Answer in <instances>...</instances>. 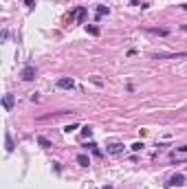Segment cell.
Segmentation results:
<instances>
[{
    "label": "cell",
    "instance_id": "obj_3",
    "mask_svg": "<svg viewBox=\"0 0 187 189\" xmlns=\"http://www.w3.org/2000/svg\"><path fill=\"white\" fill-rule=\"evenodd\" d=\"M57 86L64 88V90H73V88H75V81H73L71 77H60V79H57Z\"/></svg>",
    "mask_w": 187,
    "mask_h": 189
},
{
    "label": "cell",
    "instance_id": "obj_12",
    "mask_svg": "<svg viewBox=\"0 0 187 189\" xmlns=\"http://www.w3.org/2000/svg\"><path fill=\"white\" fill-rule=\"evenodd\" d=\"M86 31L90 35H99V26H95V24H86Z\"/></svg>",
    "mask_w": 187,
    "mask_h": 189
},
{
    "label": "cell",
    "instance_id": "obj_20",
    "mask_svg": "<svg viewBox=\"0 0 187 189\" xmlns=\"http://www.w3.org/2000/svg\"><path fill=\"white\" fill-rule=\"evenodd\" d=\"M183 31H185V33H187V24H185V26H183Z\"/></svg>",
    "mask_w": 187,
    "mask_h": 189
},
{
    "label": "cell",
    "instance_id": "obj_16",
    "mask_svg": "<svg viewBox=\"0 0 187 189\" xmlns=\"http://www.w3.org/2000/svg\"><path fill=\"white\" fill-rule=\"evenodd\" d=\"M130 4H132V7H141V9H145V7H148V4H143V2H141V0H132V2H130Z\"/></svg>",
    "mask_w": 187,
    "mask_h": 189
},
{
    "label": "cell",
    "instance_id": "obj_18",
    "mask_svg": "<svg viewBox=\"0 0 187 189\" xmlns=\"http://www.w3.org/2000/svg\"><path fill=\"white\" fill-rule=\"evenodd\" d=\"M101 189H112V187H110V185H106V187H101Z\"/></svg>",
    "mask_w": 187,
    "mask_h": 189
},
{
    "label": "cell",
    "instance_id": "obj_8",
    "mask_svg": "<svg viewBox=\"0 0 187 189\" xmlns=\"http://www.w3.org/2000/svg\"><path fill=\"white\" fill-rule=\"evenodd\" d=\"M38 145L40 147H53V143H51L46 136H38Z\"/></svg>",
    "mask_w": 187,
    "mask_h": 189
},
{
    "label": "cell",
    "instance_id": "obj_4",
    "mask_svg": "<svg viewBox=\"0 0 187 189\" xmlns=\"http://www.w3.org/2000/svg\"><path fill=\"white\" fill-rule=\"evenodd\" d=\"M22 79H24V81L35 79V68H33V66H27V68L22 70Z\"/></svg>",
    "mask_w": 187,
    "mask_h": 189
},
{
    "label": "cell",
    "instance_id": "obj_13",
    "mask_svg": "<svg viewBox=\"0 0 187 189\" xmlns=\"http://www.w3.org/2000/svg\"><path fill=\"white\" fill-rule=\"evenodd\" d=\"M110 13V7H99L97 9V18H101V15H108Z\"/></svg>",
    "mask_w": 187,
    "mask_h": 189
},
{
    "label": "cell",
    "instance_id": "obj_17",
    "mask_svg": "<svg viewBox=\"0 0 187 189\" xmlns=\"http://www.w3.org/2000/svg\"><path fill=\"white\" fill-rule=\"evenodd\" d=\"M141 149H143V143H134L132 145V152H141Z\"/></svg>",
    "mask_w": 187,
    "mask_h": 189
},
{
    "label": "cell",
    "instance_id": "obj_7",
    "mask_svg": "<svg viewBox=\"0 0 187 189\" xmlns=\"http://www.w3.org/2000/svg\"><path fill=\"white\" fill-rule=\"evenodd\" d=\"M148 33H154V35H167V29H158V26H152V29H145Z\"/></svg>",
    "mask_w": 187,
    "mask_h": 189
},
{
    "label": "cell",
    "instance_id": "obj_9",
    "mask_svg": "<svg viewBox=\"0 0 187 189\" xmlns=\"http://www.w3.org/2000/svg\"><path fill=\"white\" fill-rule=\"evenodd\" d=\"M121 149H123L121 143H112V145H108V152H110V154H119Z\"/></svg>",
    "mask_w": 187,
    "mask_h": 189
},
{
    "label": "cell",
    "instance_id": "obj_1",
    "mask_svg": "<svg viewBox=\"0 0 187 189\" xmlns=\"http://www.w3.org/2000/svg\"><path fill=\"white\" fill-rule=\"evenodd\" d=\"M156 59H178V57H187V51L185 53H154Z\"/></svg>",
    "mask_w": 187,
    "mask_h": 189
},
{
    "label": "cell",
    "instance_id": "obj_15",
    "mask_svg": "<svg viewBox=\"0 0 187 189\" xmlns=\"http://www.w3.org/2000/svg\"><path fill=\"white\" fill-rule=\"evenodd\" d=\"M77 127H79V123H71V125H66V127H64V132H68V134H71V132H75Z\"/></svg>",
    "mask_w": 187,
    "mask_h": 189
},
{
    "label": "cell",
    "instance_id": "obj_11",
    "mask_svg": "<svg viewBox=\"0 0 187 189\" xmlns=\"http://www.w3.org/2000/svg\"><path fill=\"white\" fill-rule=\"evenodd\" d=\"M4 145H7V152H13V141H11V134H4Z\"/></svg>",
    "mask_w": 187,
    "mask_h": 189
},
{
    "label": "cell",
    "instance_id": "obj_14",
    "mask_svg": "<svg viewBox=\"0 0 187 189\" xmlns=\"http://www.w3.org/2000/svg\"><path fill=\"white\" fill-rule=\"evenodd\" d=\"M82 136H93V130H90V125H84V127H82Z\"/></svg>",
    "mask_w": 187,
    "mask_h": 189
},
{
    "label": "cell",
    "instance_id": "obj_2",
    "mask_svg": "<svg viewBox=\"0 0 187 189\" xmlns=\"http://www.w3.org/2000/svg\"><path fill=\"white\" fill-rule=\"evenodd\" d=\"M71 20H77L79 24H84V20H86V7H79L71 13Z\"/></svg>",
    "mask_w": 187,
    "mask_h": 189
},
{
    "label": "cell",
    "instance_id": "obj_5",
    "mask_svg": "<svg viewBox=\"0 0 187 189\" xmlns=\"http://www.w3.org/2000/svg\"><path fill=\"white\" fill-rule=\"evenodd\" d=\"M169 185H176V187L185 185V176H183V174H174V176H172V180H169Z\"/></svg>",
    "mask_w": 187,
    "mask_h": 189
},
{
    "label": "cell",
    "instance_id": "obj_6",
    "mask_svg": "<svg viewBox=\"0 0 187 189\" xmlns=\"http://www.w3.org/2000/svg\"><path fill=\"white\" fill-rule=\"evenodd\" d=\"M2 105H4V110H11V105H13V97H11V94H4V97H2Z\"/></svg>",
    "mask_w": 187,
    "mask_h": 189
},
{
    "label": "cell",
    "instance_id": "obj_19",
    "mask_svg": "<svg viewBox=\"0 0 187 189\" xmlns=\"http://www.w3.org/2000/svg\"><path fill=\"white\" fill-rule=\"evenodd\" d=\"M183 9H185V11H187V2H185V4H183Z\"/></svg>",
    "mask_w": 187,
    "mask_h": 189
},
{
    "label": "cell",
    "instance_id": "obj_10",
    "mask_svg": "<svg viewBox=\"0 0 187 189\" xmlns=\"http://www.w3.org/2000/svg\"><path fill=\"white\" fill-rule=\"evenodd\" d=\"M77 163L82 165V167H88V165H90V160H88L86 154H79V156H77Z\"/></svg>",
    "mask_w": 187,
    "mask_h": 189
}]
</instances>
